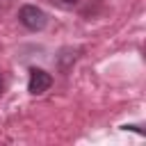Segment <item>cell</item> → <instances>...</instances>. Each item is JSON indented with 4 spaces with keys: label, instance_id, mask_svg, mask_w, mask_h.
<instances>
[{
    "label": "cell",
    "instance_id": "6da1fadb",
    "mask_svg": "<svg viewBox=\"0 0 146 146\" xmlns=\"http://www.w3.org/2000/svg\"><path fill=\"white\" fill-rule=\"evenodd\" d=\"M18 21H21L27 30L36 32V30H43V27H46L48 16H46V11H43V9L34 7V5H23V7L18 9Z\"/></svg>",
    "mask_w": 146,
    "mask_h": 146
},
{
    "label": "cell",
    "instance_id": "7a4b0ae2",
    "mask_svg": "<svg viewBox=\"0 0 146 146\" xmlns=\"http://www.w3.org/2000/svg\"><path fill=\"white\" fill-rule=\"evenodd\" d=\"M50 84H52V78H50V73H46L43 68H30V80H27V91L30 94H43V91H48L50 89Z\"/></svg>",
    "mask_w": 146,
    "mask_h": 146
},
{
    "label": "cell",
    "instance_id": "3957f363",
    "mask_svg": "<svg viewBox=\"0 0 146 146\" xmlns=\"http://www.w3.org/2000/svg\"><path fill=\"white\" fill-rule=\"evenodd\" d=\"M52 2H55L57 7H62V9H73L80 0H52Z\"/></svg>",
    "mask_w": 146,
    "mask_h": 146
},
{
    "label": "cell",
    "instance_id": "277c9868",
    "mask_svg": "<svg viewBox=\"0 0 146 146\" xmlns=\"http://www.w3.org/2000/svg\"><path fill=\"white\" fill-rule=\"evenodd\" d=\"M5 91V78H2V73H0V94Z\"/></svg>",
    "mask_w": 146,
    "mask_h": 146
}]
</instances>
